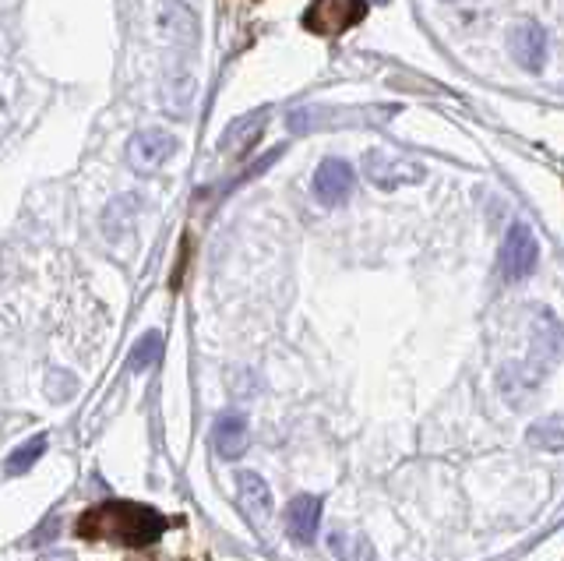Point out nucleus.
I'll return each instance as SVG.
<instances>
[{
    "mask_svg": "<svg viewBox=\"0 0 564 561\" xmlns=\"http://www.w3.org/2000/svg\"><path fill=\"white\" fill-rule=\"evenodd\" d=\"M166 519L138 502H103L78 519V537L113 540L124 547H149L166 533Z\"/></svg>",
    "mask_w": 564,
    "mask_h": 561,
    "instance_id": "f257e3e1",
    "label": "nucleus"
},
{
    "mask_svg": "<svg viewBox=\"0 0 564 561\" xmlns=\"http://www.w3.org/2000/svg\"><path fill=\"white\" fill-rule=\"evenodd\" d=\"M367 18V0H311L304 11V29L314 36L335 39Z\"/></svg>",
    "mask_w": 564,
    "mask_h": 561,
    "instance_id": "f03ea898",
    "label": "nucleus"
},
{
    "mask_svg": "<svg viewBox=\"0 0 564 561\" xmlns=\"http://www.w3.org/2000/svg\"><path fill=\"white\" fill-rule=\"evenodd\" d=\"M501 276L508 283H519V279H529L540 265V244H536L533 230L526 223H515L508 230L505 244H501Z\"/></svg>",
    "mask_w": 564,
    "mask_h": 561,
    "instance_id": "7ed1b4c3",
    "label": "nucleus"
},
{
    "mask_svg": "<svg viewBox=\"0 0 564 561\" xmlns=\"http://www.w3.org/2000/svg\"><path fill=\"white\" fill-rule=\"evenodd\" d=\"M180 149V142L163 128H145L127 142V166L134 173H156L173 152Z\"/></svg>",
    "mask_w": 564,
    "mask_h": 561,
    "instance_id": "20e7f679",
    "label": "nucleus"
},
{
    "mask_svg": "<svg viewBox=\"0 0 564 561\" xmlns=\"http://www.w3.org/2000/svg\"><path fill=\"white\" fill-rule=\"evenodd\" d=\"M364 177L374 187H381V191H392L399 184H420L427 177V170L420 163H413V159H392L388 152L374 149L364 156Z\"/></svg>",
    "mask_w": 564,
    "mask_h": 561,
    "instance_id": "39448f33",
    "label": "nucleus"
},
{
    "mask_svg": "<svg viewBox=\"0 0 564 561\" xmlns=\"http://www.w3.org/2000/svg\"><path fill=\"white\" fill-rule=\"evenodd\" d=\"M508 50H512L515 64L529 75H540L543 60H547V36L536 22H519L508 32Z\"/></svg>",
    "mask_w": 564,
    "mask_h": 561,
    "instance_id": "423d86ee",
    "label": "nucleus"
},
{
    "mask_svg": "<svg viewBox=\"0 0 564 561\" xmlns=\"http://www.w3.org/2000/svg\"><path fill=\"white\" fill-rule=\"evenodd\" d=\"M353 180L357 177H353V166L346 159H325L314 173V198L328 209H335L353 195Z\"/></svg>",
    "mask_w": 564,
    "mask_h": 561,
    "instance_id": "0eeeda50",
    "label": "nucleus"
},
{
    "mask_svg": "<svg viewBox=\"0 0 564 561\" xmlns=\"http://www.w3.org/2000/svg\"><path fill=\"white\" fill-rule=\"evenodd\" d=\"M564 346V329L550 311L536 315V329H533V378H540L543 371L554 367V360L561 357Z\"/></svg>",
    "mask_w": 564,
    "mask_h": 561,
    "instance_id": "6e6552de",
    "label": "nucleus"
},
{
    "mask_svg": "<svg viewBox=\"0 0 564 561\" xmlns=\"http://www.w3.org/2000/svg\"><path fill=\"white\" fill-rule=\"evenodd\" d=\"M156 32L187 50V46L198 43V18H194V11L187 8V4H180V0H166L156 15Z\"/></svg>",
    "mask_w": 564,
    "mask_h": 561,
    "instance_id": "1a4fd4ad",
    "label": "nucleus"
},
{
    "mask_svg": "<svg viewBox=\"0 0 564 561\" xmlns=\"http://www.w3.org/2000/svg\"><path fill=\"white\" fill-rule=\"evenodd\" d=\"M321 512H325V502H321L318 494H297V498L286 505V533H290L297 544H311V540L318 537Z\"/></svg>",
    "mask_w": 564,
    "mask_h": 561,
    "instance_id": "9d476101",
    "label": "nucleus"
},
{
    "mask_svg": "<svg viewBox=\"0 0 564 561\" xmlns=\"http://www.w3.org/2000/svg\"><path fill=\"white\" fill-rule=\"evenodd\" d=\"M265 128H268V110L244 113V117H237L230 128L223 131V138H219V149L233 152V156H244V152H251L254 142L265 135Z\"/></svg>",
    "mask_w": 564,
    "mask_h": 561,
    "instance_id": "9b49d317",
    "label": "nucleus"
},
{
    "mask_svg": "<svg viewBox=\"0 0 564 561\" xmlns=\"http://www.w3.org/2000/svg\"><path fill=\"white\" fill-rule=\"evenodd\" d=\"M212 445L223 459H237L247 452V420L240 413H223L212 427Z\"/></svg>",
    "mask_w": 564,
    "mask_h": 561,
    "instance_id": "f8f14e48",
    "label": "nucleus"
},
{
    "mask_svg": "<svg viewBox=\"0 0 564 561\" xmlns=\"http://www.w3.org/2000/svg\"><path fill=\"white\" fill-rule=\"evenodd\" d=\"M237 487H240V505L247 509L251 519H268L272 516V491L261 480V473L254 470H240L237 473Z\"/></svg>",
    "mask_w": 564,
    "mask_h": 561,
    "instance_id": "ddd939ff",
    "label": "nucleus"
},
{
    "mask_svg": "<svg viewBox=\"0 0 564 561\" xmlns=\"http://www.w3.org/2000/svg\"><path fill=\"white\" fill-rule=\"evenodd\" d=\"M328 547L339 561H374V544L360 530H335L328 537Z\"/></svg>",
    "mask_w": 564,
    "mask_h": 561,
    "instance_id": "4468645a",
    "label": "nucleus"
},
{
    "mask_svg": "<svg viewBox=\"0 0 564 561\" xmlns=\"http://www.w3.org/2000/svg\"><path fill=\"white\" fill-rule=\"evenodd\" d=\"M529 445L547 452H564V413H550V417L536 420L533 427L526 431Z\"/></svg>",
    "mask_w": 564,
    "mask_h": 561,
    "instance_id": "2eb2a0df",
    "label": "nucleus"
},
{
    "mask_svg": "<svg viewBox=\"0 0 564 561\" xmlns=\"http://www.w3.org/2000/svg\"><path fill=\"white\" fill-rule=\"evenodd\" d=\"M43 452H46V434H36V438H29L22 449L11 452L4 470H8L11 477H22L25 470H32V466L39 463V456H43Z\"/></svg>",
    "mask_w": 564,
    "mask_h": 561,
    "instance_id": "dca6fc26",
    "label": "nucleus"
},
{
    "mask_svg": "<svg viewBox=\"0 0 564 561\" xmlns=\"http://www.w3.org/2000/svg\"><path fill=\"white\" fill-rule=\"evenodd\" d=\"M159 357H163V336H159V332H145V336L134 343L127 367H131V371H145V367H152Z\"/></svg>",
    "mask_w": 564,
    "mask_h": 561,
    "instance_id": "f3484780",
    "label": "nucleus"
},
{
    "mask_svg": "<svg viewBox=\"0 0 564 561\" xmlns=\"http://www.w3.org/2000/svg\"><path fill=\"white\" fill-rule=\"evenodd\" d=\"M367 4H388V0H367Z\"/></svg>",
    "mask_w": 564,
    "mask_h": 561,
    "instance_id": "a211bd4d",
    "label": "nucleus"
}]
</instances>
